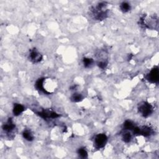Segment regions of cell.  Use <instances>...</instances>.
<instances>
[{
    "label": "cell",
    "instance_id": "1",
    "mask_svg": "<svg viewBox=\"0 0 159 159\" xmlns=\"http://www.w3.org/2000/svg\"><path fill=\"white\" fill-rule=\"evenodd\" d=\"M106 7V3L101 2L97 5L96 8L92 9V14L94 18L96 20L103 21L107 17V12L103 9Z\"/></svg>",
    "mask_w": 159,
    "mask_h": 159
},
{
    "label": "cell",
    "instance_id": "2",
    "mask_svg": "<svg viewBox=\"0 0 159 159\" xmlns=\"http://www.w3.org/2000/svg\"><path fill=\"white\" fill-rule=\"evenodd\" d=\"M138 109L139 112L145 118L149 116L153 112L152 106L147 102H143V103L140 104Z\"/></svg>",
    "mask_w": 159,
    "mask_h": 159
},
{
    "label": "cell",
    "instance_id": "3",
    "mask_svg": "<svg viewBox=\"0 0 159 159\" xmlns=\"http://www.w3.org/2000/svg\"><path fill=\"white\" fill-rule=\"evenodd\" d=\"M108 137L104 134H100L95 137L94 146L96 149H101L104 147L107 142Z\"/></svg>",
    "mask_w": 159,
    "mask_h": 159
},
{
    "label": "cell",
    "instance_id": "4",
    "mask_svg": "<svg viewBox=\"0 0 159 159\" xmlns=\"http://www.w3.org/2000/svg\"><path fill=\"white\" fill-rule=\"evenodd\" d=\"M159 72L157 67L154 68L147 76V79L151 83H157L158 81Z\"/></svg>",
    "mask_w": 159,
    "mask_h": 159
},
{
    "label": "cell",
    "instance_id": "5",
    "mask_svg": "<svg viewBox=\"0 0 159 159\" xmlns=\"http://www.w3.org/2000/svg\"><path fill=\"white\" fill-rule=\"evenodd\" d=\"M29 59L33 63H38L42 61V56L36 50V49H33V50L31 51Z\"/></svg>",
    "mask_w": 159,
    "mask_h": 159
},
{
    "label": "cell",
    "instance_id": "6",
    "mask_svg": "<svg viewBox=\"0 0 159 159\" xmlns=\"http://www.w3.org/2000/svg\"><path fill=\"white\" fill-rule=\"evenodd\" d=\"M38 115L41 116L43 119H46L47 118H56L59 117V114H57L56 112L49 111H43L40 112H37Z\"/></svg>",
    "mask_w": 159,
    "mask_h": 159
},
{
    "label": "cell",
    "instance_id": "7",
    "mask_svg": "<svg viewBox=\"0 0 159 159\" xmlns=\"http://www.w3.org/2000/svg\"><path fill=\"white\" fill-rule=\"evenodd\" d=\"M15 124L13 123L11 118L9 119L8 121H7L6 123L3 126V129L7 132H10L13 131V130L15 129Z\"/></svg>",
    "mask_w": 159,
    "mask_h": 159
},
{
    "label": "cell",
    "instance_id": "8",
    "mask_svg": "<svg viewBox=\"0 0 159 159\" xmlns=\"http://www.w3.org/2000/svg\"><path fill=\"white\" fill-rule=\"evenodd\" d=\"M44 81H45V79H39L36 83V87L38 90L42 91V92H44L45 94H50V93L48 92L45 89H44Z\"/></svg>",
    "mask_w": 159,
    "mask_h": 159
},
{
    "label": "cell",
    "instance_id": "9",
    "mask_svg": "<svg viewBox=\"0 0 159 159\" xmlns=\"http://www.w3.org/2000/svg\"><path fill=\"white\" fill-rule=\"evenodd\" d=\"M152 134V129L148 126H144L142 128H140V134L144 137H148Z\"/></svg>",
    "mask_w": 159,
    "mask_h": 159
},
{
    "label": "cell",
    "instance_id": "10",
    "mask_svg": "<svg viewBox=\"0 0 159 159\" xmlns=\"http://www.w3.org/2000/svg\"><path fill=\"white\" fill-rule=\"evenodd\" d=\"M24 111V107L20 104H15L13 108V113L15 116H19Z\"/></svg>",
    "mask_w": 159,
    "mask_h": 159
},
{
    "label": "cell",
    "instance_id": "11",
    "mask_svg": "<svg viewBox=\"0 0 159 159\" xmlns=\"http://www.w3.org/2000/svg\"><path fill=\"white\" fill-rule=\"evenodd\" d=\"M23 136L24 138L28 141H32L34 139L33 135L32 134L31 131H29V130H24L23 133Z\"/></svg>",
    "mask_w": 159,
    "mask_h": 159
},
{
    "label": "cell",
    "instance_id": "12",
    "mask_svg": "<svg viewBox=\"0 0 159 159\" xmlns=\"http://www.w3.org/2000/svg\"><path fill=\"white\" fill-rule=\"evenodd\" d=\"M120 8L123 13H127L130 9V6L128 3L123 2L120 6Z\"/></svg>",
    "mask_w": 159,
    "mask_h": 159
},
{
    "label": "cell",
    "instance_id": "13",
    "mask_svg": "<svg viewBox=\"0 0 159 159\" xmlns=\"http://www.w3.org/2000/svg\"><path fill=\"white\" fill-rule=\"evenodd\" d=\"M83 100L82 95L79 93H75L71 96V100L73 102H79Z\"/></svg>",
    "mask_w": 159,
    "mask_h": 159
},
{
    "label": "cell",
    "instance_id": "14",
    "mask_svg": "<svg viewBox=\"0 0 159 159\" xmlns=\"http://www.w3.org/2000/svg\"><path fill=\"white\" fill-rule=\"evenodd\" d=\"M134 127V124L131 121H129V120H127L124 123V128L126 130H132Z\"/></svg>",
    "mask_w": 159,
    "mask_h": 159
},
{
    "label": "cell",
    "instance_id": "15",
    "mask_svg": "<svg viewBox=\"0 0 159 159\" xmlns=\"http://www.w3.org/2000/svg\"><path fill=\"white\" fill-rule=\"evenodd\" d=\"M83 62L84 66L88 68V67H90L93 64V60L92 59H90V58H84L83 60Z\"/></svg>",
    "mask_w": 159,
    "mask_h": 159
},
{
    "label": "cell",
    "instance_id": "16",
    "mask_svg": "<svg viewBox=\"0 0 159 159\" xmlns=\"http://www.w3.org/2000/svg\"><path fill=\"white\" fill-rule=\"evenodd\" d=\"M131 134L129 132H126L125 134H124V135L122 136V140L124 142H125L126 143L129 142L130 140H131Z\"/></svg>",
    "mask_w": 159,
    "mask_h": 159
},
{
    "label": "cell",
    "instance_id": "17",
    "mask_svg": "<svg viewBox=\"0 0 159 159\" xmlns=\"http://www.w3.org/2000/svg\"><path fill=\"white\" fill-rule=\"evenodd\" d=\"M78 154H79L80 156L82 158H86L88 157V153L85 149L84 148H80L78 150Z\"/></svg>",
    "mask_w": 159,
    "mask_h": 159
},
{
    "label": "cell",
    "instance_id": "18",
    "mask_svg": "<svg viewBox=\"0 0 159 159\" xmlns=\"http://www.w3.org/2000/svg\"><path fill=\"white\" fill-rule=\"evenodd\" d=\"M107 64H108V63L106 61H100V62L98 63V65L100 69H104L106 68V67Z\"/></svg>",
    "mask_w": 159,
    "mask_h": 159
}]
</instances>
